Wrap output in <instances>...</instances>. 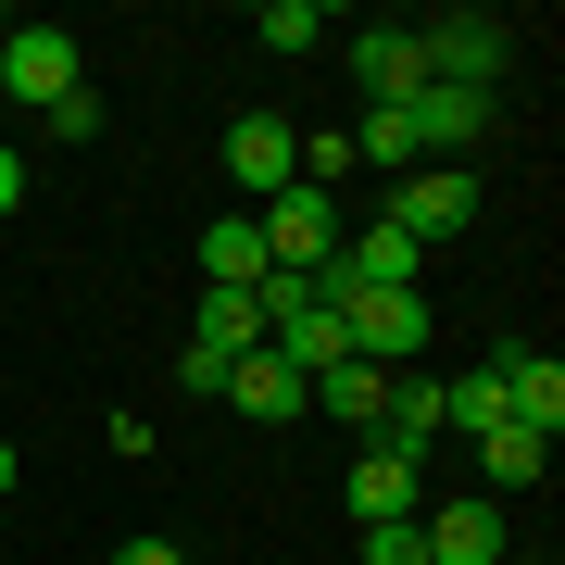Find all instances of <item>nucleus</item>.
Segmentation results:
<instances>
[{
    "instance_id": "nucleus-17",
    "label": "nucleus",
    "mask_w": 565,
    "mask_h": 565,
    "mask_svg": "<svg viewBox=\"0 0 565 565\" xmlns=\"http://www.w3.org/2000/svg\"><path fill=\"white\" fill-rule=\"evenodd\" d=\"M264 352H277V364H302V377H327V364H340L352 340H340V315H327V302H302V315L277 327V340H264Z\"/></svg>"
},
{
    "instance_id": "nucleus-8",
    "label": "nucleus",
    "mask_w": 565,
    "mask_h": 565,
    "mask_svg": "<svg viewBox=\"0 0 565 565\" xmlns=\"http://www.w3.org/2000/svg\"><path fill=\"white\" fill-rule=\"evenodd\" d=\"M490 377H503V415L515 427H541V440L565 427V364L553 352H490Z\"/></svg>"
},
{
    "instance_id": "nucleus-15",
    "label": "nucleus",
    "mask_w": 565,
    "mask_h": 565,
    "mask_svg": "<svg viewBox=\"0 0 565 565\" xmlns=\"http://www.w3.org/2000/svg\"><path fill=\"white\" fill-rule=\"evenodd\" d=\"M352 163H390V177H415V163H427V139H415V102H364V139H352Z\"/></svg>"
},
{
    "instance_id": "nucleus-6",
    "label": "nucleus",
    "mask_w": 565,
    "mask_h": 565,
    "mask_svg": "<svg viewBox=\"0 0 565 565\" xmlns=\"http://www.w3.org/2000/svg\"><path fill=\"white\" fill-rule=\"evenodd\" d=\"M226 403H239L252 427H289V415H315V377L277 364V352H239V364H226Z\"/></svg>"
},
{
    "instance_id": "nucleus-22",
    "label": "nucleus",
    "mask_w": 565,
    "mask_h": 565,
    "mask_svg": "<svg viewBox=\"0 0 565 565\" xmlns=\"http://www.w3.org/2000/svg\"><path fill=\"white\" fill-rule=\"evenodd\" d=\"M13 202H25V151L0 139V226H13Z\"/></svg>"
},
{
    "instance_id": "nucleus-19",
    "label": "nucleus",
    "mask_w": 565,
    "mask_h": 565,
    "mask_svg": "<svg viewBox=\"0 0 565 565\" xmlns=\"http://www.w3.org/2000/svg\"><path fill=\"white\" fill-rule=\"evenodd\" d=\"M364 565H427V527L403 515V527H364Z\"/></svg>"
},
{
    "instance_id": "nucleus-13",
    "label": "nucleus",
    "mask_w": 565,
    "mask_h": 565,
    "mask_svg": "<svg viewBox=\"0 0 565 565\" xmlns=\"http://www.w3.org/2000/svg\"><path fill=\"white\" fill-rule=\"evenodd\" d=\"M189 340L239 364V352H264V302H252V289H202V315H189Z\"/></svg>"
},
{
    "instance_id": "nucleus-16",
    "label": "nucleus",
    "mask_w": 565,
    "mask_h": 565,
    "mask_svg": "<svg viewBox=\"0 0 565 565\" xmlns=\"http://www.w3.org/2000/svg\"><path fill=\"white\" fill-rule=\"evenodd\" d=\"M541 465H553L541 427H490V440H478V478L490 490H541Z\"/></svg>"
},
{
    "instance_id": "nucleus-18",
    "label": "nucleus",
    "mask_w": 565,
    "mask_h": 565,
    "mask_svg": "<svg viewBox=\"0 0 565 565\" xmlns=\"http://www.w3.org/2000/svg\"><path fill=\"white\" fill-rule=\"evenodd\" d=\"M252 39H264V51H315V39H327V13H315V0H264Z\"/></svg>"
},
{
    "instance_id": "nucleus-21",
    "label": "nucleus",
    "mask_w": 565,
    "mask_h": 565,
    "mask_svg": "<svg viewBox=\"0 0 565 565\" xmlns=\"http://www.w3.org/2000/svg\"><path fill=\"white\" fill-rule=\"evenodd\" d=\"M177 390H202V403H226V352H202V340H189V352H177Z\"/></svg>"
},
{
    "instance_id": "nucleus-5",
    "label": "nucleus",
    "mask_w": 565,
    "mask_h": 565,
    "mask_svg": "<svg viewBox=\"0 0 565 565\" xmlns=\"http://www.w3.org/2000/svg\"><path fill=\"white\" fill-rule=\"evenodd\" d=\"M465 214H478V177H452V163H415V177L390 189V226H403L415 252H427V239H452Z\"/></svg>"
},
{
    "instance_id": "nucleus-2",
    "label": "nucleus",
    "mask_w": 565,
    "mask_h": 565,
    "mask_svg": "<svg viewBox=\"0 0 565 565\" xmlns=\"http://www.w3.org/2000/svg\"><path fill=\"white\" fill-rule=\"evenodd\" d=\"M415 51H427V88H490L515 63V25L503 13H440V25H415Z\"/></svg>"
},
{
    "instance_id": "nucleus-11",
    "label": "nucleus",
    "mask_w": 565,
    "mask_h": 565,
    "mask_svg": "<svg viewBox=\"0 0 565 565\" xmlns=\"http://www.w3.org/2000/svg\"><path fill=\"white\" fill-rule=\"evenodd\" d=\"M377 403H390V377H377V364H352V352L315 377V415H327V427H352V440H377Z\"/></svg>"
},
{
    "instance_id": "nucleus-20",
    "label": "nucleus",
    "mask_w": 565,
    "mask_h": 565,
    "mask_svg": "<svg viewBox=\"0 0 565 565\" xmlns=\"http://www.w3.org/2000/svg\"><path fill=\"white\" fill-rule=\"evenodd\" d=\"M39 126H51V139H102V88H76V102H51Z\"/></svg>"
},
{
    "instance_id": "nucleus-12",
    "label": "nucleus",
    "mask_w": 565,
    "mask_h": 565,
    "mask_svg": "<svg viewBox=\"0 0 565 565\" xmlns=\"http://www.w3.org/2000/svg\"><path fill=\"white\" fill-rule=\"evenodd\" d=\"M415 139H427V163L452 139H490V88H415Z\"/></svg>"
},
{
    "instance_id": "nucleus-3",
    "label": "nucleus",
    "mask_w": 565,
    "mask_h": 565,
    "mask_svg": "<svg viewBox=\"0 0 565 565\" xmlns=\"http://www.w3.org/2000/svg\"><path fill=\"white\" fill-rule=\"evenodd\" d=\"M76 88H88V63H76L63 25H13V39H0V102L51 114V102H76Z\"/></svg>"
},
{
    "instance_id": "nucleus-23",
    "label": "nucleus",
    "mask_w": 565,
    "mask_h": 565,
    "mask_svg": "<svg viewBox=\"0 0 565 565\" xmlns=\"http://www.w3.org/2000/svg\"><path fill=\"white\" fill-rule=\"evenodd\" d=\"M114 565H189L177 541H114Z\"/></svg>"
},
{
    "instance_id": "nucleus-4",
    "label": "nucleus",
    "mask_w": 565,
    "mask_h": 565,
    "mask_svg": "<svg viewBox=\"0 0 565 565\" xmlns=\"http://www.w3.org/2000/svg\"><path fill=\"white\" fill-rule=\"evenodd\" d=\"M252 226H264V264H277V277H315V264L340 252V202H327V189H277Z\"/></svg>"
},
{
    "instance_id": "nucleus-24",
    "label": "nucleus",
    "mask_w": 565,
    "mask_h": 565,
    "mask_svg": "<svg viewBox=\"0 0 565 565\" xmlns=\"http://www.w3.org/2000/svg\"><path fill=\"white\" fill-rule=\"evenodd\" d=\"M0 503H13V440H0Z\"/></svg>"
},
{
    "instance_id": "nucleus-10",
    "label": "nucleus",
    "mask_w": 565,
    "mask_h": 565,
    "mask_svg": "<svg viewBox=\"0 0 565 565\" xmlns=\"http://www.w3.org/2000/svg\"><path fill=\"white\" fill-rule=\"evenodd\" d=\"M415 527H427V565H503V503H440Z\"/></svg>"
},
{
    "instance_id": "nucleus-25",
    "label": "nucleus",
    "mask_w": 565,
    "mask_h": 565,
    "mask_svg": "<svg viewBox=\"0 0 565 565\" xmlns=\"http://www.w3.org/2000/svg\"><path fill=\"white\" fill-rule=\"evenodd\" d=\"M13 25H25V13H13V0H0V39H13Z\"/></svg>"
},
{
    "instance_id": "nucleus-9",
    "label": "nucleus",
    "mask_w": 565,
    "mask_h": 565,
    "mask_svg": "<svg viewBox=\"0 0 565 565\" xmlns=\"http://www.w3.org/2000/svg\"><path fill=\"white\" fill-rule=\"evenodd\" d=\"M352 76H364V102H415V88H427L415 25H364V39H352Z\"/></svg>"
},
{
    "instance_id": "nucleus-7",
    "label": "nucleus",
    "mask_w": 565,
    "mask_h": 565,
    "mask_svg": "<svg viewBox=\"0 0 565 565\" xmlns=\"http://www.w3.org/2000/svg\"><path fill=\"white\" fill-rule=\"evenodd\" d=\"M340 503H352V527H403V515H427L403 452H352V465H340Z\"/></svg>"
},
{
    "instance_id": "nucleus-14",
    "label": "nucleus",
    "mask_w": 565,
    "mask_h": 565,
    "mask_svg": "<svg viewBox=\"0 0 565 565\" xmlns=\"http://www.w3.org/2000/svg\"><path fill=\"white\" fill-rule=\"evenodd\" d=\"M264 277V226L252 214H214L202 226V289H252Z\"/></svg>"
},
{
    "instance_id": "nucleus-1",
    "label": "nucleus",
    "mask_w": 565,
    "mask_h": 565,
    "mask_svg": "<svg viewBox=\"0 0 565 565\" xmlns=\"http://www.w3.org/2000/svg\"><path fill=\"white\" fill-rule=\"evenodd\" d=\"M214 151H226V177H239V214H264L277 189H302V126L289 114H239Z\"/></svg>"
}]
</instances>
